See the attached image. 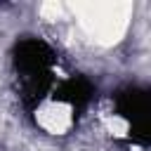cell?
Segmentation results:
<instances>
[{
	"mask_svg": "<svg viewBox=\"0 0 151 151\" xmlns=\"http://www.w3.org/2000/svg\"><path fill=\"white\" fill-rule=\"evenodd\" d=\"M54 59L57 57H54L52 47L40 38L24 35L21 40H17V45L12 50V64L19 76L21 101L28 111H33L42 101V97L50 92Z\"/></svg>",
	"mask_w": 151,
	"mask_h": 151,
	"instance_id": "6da1fadb",
	"label": "cell"
},
{
	"mask_svg": "<svg viewBox=\"0 0 151 151\" xmlns=\"http://www.w3.org/2000/svg\"><path fill=\"white\" fill-rule=\"evenodd\" d=\"M116 113L130 123V139L151 146V90L123 87L116 92Z\"/></svg>",
	"mask_w": 151,
	"mask_h": 151,
	"instance_id": "7a4b0ae2",
	"label": "cell"
},
{
	"mask_svg": "<svg viewBox=\"0 0 151 151\" xmlns=\"http://www.w3.org/2000/svg\"><path fill=\"white\" fill-rule=\"evenodd\" d=\"M92 94H94V87L85 76H71L54 90V99L68 104L73 109V118H78V113L85 111V106L92 101Z\"/></svg>",
	"mask_w": 151,
	"mask_h": 151,
	"instance_id": "3957f363",
	"label": "cell"
}]
</instances>
